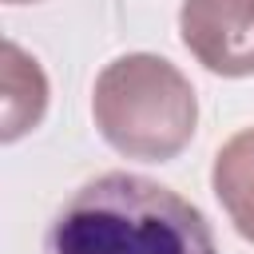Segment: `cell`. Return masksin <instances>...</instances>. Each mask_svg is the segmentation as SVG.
I'll return each mask as SVG.
<instances>
[{
    "mask_svg": "<svg viewBox=\"0 0 254 254\" xmlns=\"http://www.w3.org/2000/svg\"><path fill=\"white\" fill-rule=\"evenodd\" d=\"M48 111V79L20 44H4V95H0V139L16 143Z\"/></svg>",
    "mask_w": 254,
    "mask_h": 254,
    "instance_id": "277c9868",
    "label": "cell"
},
{
    "mask_svg": "<svg viewBox=\"0 0 254 254\" xmlns=\"http://www.w3.org/2000/svg\"><path fill=\"white\" fill-rule=\"evenodd\" d=\"M183 48L214 75H254V0H183Z\"/></svg>",
    "mask_w": 254,
    "mask_h": 254,
    "instance_id": "3957f363",
    "label": "cell"
},
{
    "mask_svg": "<svg viewBox=\"0 0 254 254\" xmlns=\"http://www.w3.org/2000/svg\"><path fill=\"white\" fill-rule=\"evenodd\" d=\"M44 254H218L206 214L171 187L107 171L48 222Z\"/></svg>",
    "mask_w": 254,
    "mask_h": 254,
    "instance_id": "6da1fadb",
    "label": "cell"
},
{
    "mask_svg": "<svg viewBox=\"0 0 254 254\" xmlns=\"http://www.w3.org/2000/svg\"><path fill=\"white\" fill-rule=\"evenodd\" d=\"M4 4H36V0H4Z\"/></svg>",
    "mask_w": 254,
    "mask_h": 254,
    "instance_id": "8992f818",
    "label": "cell"
},
{
    "mask_svg": "<svg viewBox=\"0 0 254 254\" xmlns=\"http://www.w3.org/2000/svg\"><path fill=\"white\" fill-rule=\"evenodd\" d=\"M210 187L234 230L246 242H254V127H242L218 147L210 167Z\"/></svg>",
    "mask_w": 254,
    "mask_h": 254,
    "instance_id": "5b68a950",
    "label": "cell"
},
{
    "mask_svg": "<svg viewBox=\"0 0 254 254\" xmlns=\"http://www.w3.org/2000/svg\"><path fill=\"white\" fill-rule=\"evenodd\" d=\"M91 119L111 151L143 163H167L194 139L198 95L171 60L127 52L95 75Z\"/></svg>",
    "mask_w": 254,
    "mask_h": 254,
    "instance_id": "7a4b0ae2",
    "label": "cell"
}]
</instances>
